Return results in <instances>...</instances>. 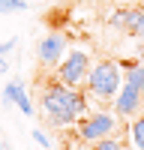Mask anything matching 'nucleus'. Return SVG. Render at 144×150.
<instances>
[{
	"mask_svg": "<svg viewBox=\"0 0 144 150\" xmlns=\"http://www.w3.org/2000/svg\"><path fill=\"white\" fill-rule=\"evenodd\" d=\"M42 111L48 123L54 126H69V123H78L87 111V96L75 87H69L63 81H51L45 84L42 90Z\"/></svg>",
	"mask_w": 144,
	"mask_h": 150,
	"instance_id": "nucleus-1",
	"label": "nucleus"
},
{
	"mask_svg": "<svg viewBox=\"0 0 144 150\" xmlns=\"http://www.w3.org/2000/svg\"><path fill=\"white\" fill-rule=\"evenodd\" d=\"M141 105H144V90H138L135 84L123 81V87H120V93L114 96V114L117 117H138L141 114Z\"/></svg>",
	"mask_w": 144,
	"mask_h": 150,
	"instance_id": "nucleus-6",
	"label": "nucleus"
},
{
	"mask_svg": "<svg viewBox=\"0 0 144 150\" xmlns=\"http://www.w3.org/2000/svg\"><path fill=\"white\" fill-rule=\"evenodd\" d=\"M27 3L24 0H0V12H24Z\"/></svg>",
	"mask_w": 144,
	"mask_h": 150,
	"instance_id": "nucleus-12",
	"label": "nucleus"
},
{
	"mask_svg": "<svg viewBox=\"0 0 144 150\" xmlns=\"http://www.w3.org/2000/svg\"><path fill=\"white\" fill-rule=\"evenodd\" d=\"M117 129V117L108 114V111H96V114H87L78 120V138L81 141H99L108 138Z\"/></svg>",
	"mask_w": 144,
	"mask_h": 150,
	"instance_id": "nucleus-3",
	"label": "nucleus"
},
{
	"mask_svg": "<svg viewBox=\"0 0 144 150\" xmlns=\"http://www.w3.org/2000/svg\"><path fill=\"white\" fill-rule=\"evenodd\" d=\"M123 81H129L138 90H144V63H132L129 69H123Z\"/></svg>",
	"mask_w": 144,
	"mask_h": 150,
	"instance_id": "nucleus-10",
	"label": "nucleus"
},
{
	"mask_svg": "<svg viewBox=\"0 0 144 150\" xmlns=\"http://www.w3.org/2000/svg\"><path fill=\"white\" fill-rule=\"evenodd\" d=\"M0 150H9V144H6V141H0Z\"/></svg>",
	"mask_w": 144,
	"mask_h": 150,
	"instance_id": "nucleus-16",
	"label": "nucleus"
},
{
	"mask_svg": "<svg viewBox=\"0 0 144 150\" xmlns=\"http://www.w3.org/2000/svg\"><path fill=\"white\" fill-rule=\"evenodd\" d=\"M0 72H9V63H6V57H0Z\"/></svg>",
	"mask_w": 144,
	"mask_h": 150,
	"instance_id": "nucleus-15",
	"label": "nucleus"
},
{
	"mask_svg": "<svg viewBox=\"0 0 144 150\" xmlns=\"http://www.w3.org/2000/svg\"><path fill=\"white\" fill-rule=\"evenodd\" d=\"M12 48H15V39H6V42H0V57H6Z\"/></svg>",
	"mask_w": 144,
	"mask_h": 150,
	"instance_id": "nucleus-13",
	"label": "nucleus"
},
{
	"mask_svg": "<svg viewBox=\"0 0 144 150\" xmlns=\"http://www.w3.org/2000/svg\"><path fill=\"white\" fill-rule=\"evenodd\" d=\"M3 102L6 105H18L21 114H33V102L27 99V93H24V84L21 81H9L6 90H3Z\"/></svg>",
	"mask_w": 144,
	"mask_h": 150,
	"instance_id": "nucleus-8",
	"label": "nucleus"
},
{
	"mask_svg": "<svg viewBox=\"0 0 144 150\" xmlns=\"http://www.w3.org/2000/svg\"><path fill=\"white\" fill-rule=\"evenodd\" d=\"M120 87H123V69H120V63H114V60H99V63L90 66V72H87V90L84 93H90L93 99H99V102H114Z\"/></svg>",
	"mask_w": 144,
	"mask_h": 150,
	"instance_id": "nucleus-2",
	"label": "nucleus"
},
{
	"mask_svg": "<svg viewBox=\"0 0 144 150\" xmlns=\"http://www.w3.org/2000/svg\"><path fill=\"white\" fill-rule=\"evenodd\" d=\"M108 24L114 30H123L135 39H144V6H120V9H111L108 15Z\"/></svg>",
	"mask_w": 144,
	"mask_h": 150,
	"instance_id": "nucleus-5",
	"label": "nucleus"
},
{
	"mask_svg": "<svg viewBox=\"0 0 144 150\" xmlns=\"http://www.w3.org/2000/svg\"><path fill=\"white\" fill-rule=\"evenodd\" d=\"M129 141H132V150H144V114L132 117V123H129Z\"/></svg>",
	"mask_w": 144,
	"mask_h": 150,
	"instance_id": "nucleus-9",
	"label": "nucleus"
},
{
	"mask_svg": "<svg viewBox=\"0 0 144 150\" xmlns=\"http://www.w3.org/2000/svg\"><path fill=\"white\" fill-rule=\"evenodd\" d=\"M87 69H90V57L84 51H69L57 66V81H63L69 87H78L81 81H87Z\"/></svg>",
	"mask_w": 144,
	"mask_h": 150,
	"instance_id": "nucleus-4",
	"label": "nucleus"
},
{
	"mask_svg": "<svg viewBox=\"0 0 144 150\" xmlns=\"http://www.w3.org/2000/svg\"><path fill=\"white\" fill-rule=\"evenodd\" d=\"M33 138H36V141H39L42 147H51V141H48V138H45V135H42L39 129H33Z\"/></svg>",
	"mask_w": 144,
	"mask_h": 150,
	"instance_id": "nucleus-14",
	"label": "nucleus"
},
{
	"mask_svg": "<svg viewBox=\"0 0 144 150\" xmlns=\"http://www.w3.org/2000/svg\"><path fill=\"white\" fill-rule=\"evenodd\" d=\"M36 60L51 69V66H60V60H63V36L57 33H48L39 39V45H36Z\"/></svg>",
	"mask_w": 144,
	"mask_h": 150,
	"instance_id": "nucleus-7",
	"label": "nucleus"
},
{
	"mask_svg": "<svg viewBox=\"0 0 144 150\" xmlns=\"http://www.w3.org/2000/svg\"><path fill=\"white\" fill-rule=\"evenodd\" d=\"M90 150H123V147H120V141H114L111 135H108V138L93 141V144H90Z\"/></svg>",
	"mask_w": 144,
	"mask_h": 150,
	"instance_id": "nucleus-11",
	"label": "nucleus"
}]
</instances>
